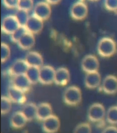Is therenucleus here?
<instances>
[{
  "instance_id": "nucleus-1",
  "label": "nucleus",
  "mask_w": 117,
  "mask_h": 133,
  "mask_svg": "<svg viewBox=\"0 0 117 133\" xmlns=\"http://www.w3.org/2000/svg\"><path fill=\"white\" fill-rule=\"evenodd\" d=\"M116 44L112 38H103L98 42V51L102 57H111L116 53Z\"/></svg>"
},
{
  "instance_id": "nucleus-2",
  "label": "nucleus",
  "mask_w": 117,
  "mask_h": 133,
  "mask_svg": "<svg viewBox=\"0 0 117 133\" xmlns=\"http://www.w3.org/2000/svg\"><path fill=\"white\" fill-rule=\"evenodd\" d=\"M81 91L76 86H71L67 88L63 95L65 103L70 106L78 104L81 101Z\"/></svg>"
},
{
  "instance_id": "nucleus-3",
  "label": "nucleus",
  "mask_w": 117,
  "mask_h": 133,
  "mask_svg": "<svg viewBox=\"0 0 117 133\" xmlns=\"http://www.w3.org/2000/svg\"><path fill=\"white\" fill-rule=\"evenodd\" d=\"M105 115V110L102 105L96 103L92 105L88 111V117L91 121H101Z\"/></svg>"
},
{
  "instance_id": "nucleus-4",
  "label": "nucleus",
  "mask_w": 117,
  "mask_h": 133,
  "mask_svg": "<svg viewBox=\"0 0 117 133\" xmlns=\"http://www.w3.org/2000/svg\"><path fill=\"white\" fill-rule=\"evenodd\" d=\"M20 26L15 16H8L2 21V30L6 34L11 35Z\"/></svg>"
},
{
  "instance_id": "nucleus-5",
  "label": "nucleus",
  "mask_w": 117,
  "mask_h": 133,
  "mask_svg": "<svg viewBox=\"0 0 117 133\" xmlns=\"http://www.w3.org/2000/svg\"><path fill=\"white\" fill-rule=\"evenodd\" d=\"M88 8L82 2H78L74 3L70 9V15L73 19L81 20L85 19L88 14Z\"/></svg>"
},
{
  "instance_id": "nucleus-6",
  "label": "nucleus",
  "mask_w": 117,
  "mask_h": 133,
  "mask_svg": "<svg viewBox=\"0 0 117 133\" xmlns=\"http://www.w3.org/2000/svg\"><path fill=\"white\" fill-rule=\"evenodd\" d=\"M55 70L50 65H44L40 68V82L43 85H50L55 82Z\"/></svg>"
},
{
  "instance_id": "nucleus-7",
  "label": "nucleus",
  "mask_w": 117,
  "mask_h": 133,
  "mask_svg": "<svg viewBox=\"0 0 117 133\" xmlns=\"http://www.w3.org/2000/svg\"><path fill=\"white\" fill-rule=\"evenodd\" d=\"M81 67L83 70L87 73L98 71L99 67L98 59L92 55H86L82 61Z\"/></svg>"
},
{
  "instance_id": "nucleus-8",
  "label": "nucleus",
  "mask_w": 117,
  "mask_h": 133,
  "mask_svg": "<svg viewBox=\"0 0 117 133\" xmlns=\"http://www.w3.org/2000/svg\"><path fill=\"white\" fill-rule=\"evenodd\" d=\"M51 14L50 5L47 2H41L36 4L34 8L33 15L43 21L49 19Z\"/></svg>"
},
{
  "instance_id": "nucleus-9",
  "label": "nucleus",
  "mask_w": 117,
  "mask_h": 133,
  "mask_svg": "<svg viewBox=\"0 0 117 133\" xmlns=\"http://www.w3.org/2000/svg\"><path fill=\"white\" fill-rule=\"evenodd\" d=\"M43 27V21L34 15L29 16L25 25L28 32L33 34H39Z\"/></svg>"
},
{
  "instance_id": "nucleus-10",
  "label": "nucleus",
  "mask_w": 117,
  "mask_h": 133,
  "mask_svg": "<svg viewBox=\"0 0 117 133\" xmlns=\"http://www.w3.org/2000/svg\"><path fill=\"white\" fill-rule=\"evenodd\" d=\"M60 127V120L56 116L53 114L43 121V129L46 133H55L58 131Z\"/></svg>"
},
{
  "instance_id": "nucleus-11",
  "label": "nucleus",
  "mask_w": 117,
  "mask_h": 133,
  "mask_svg": "<svg viewBox=\"0 0 117 133\" xmlns=\"http://www.w3.org/2000/svg\"><path fill=\"white\" fill-rule=\"evenodd\" d=\"M102 89L108 94L117 92V78L113 75H108L105 78L102 83Z\"/></svg>"
},
{
  "instance_id": "nucleus-12",
  "label": "nucleus",
  "mask_w": 117,
  "mask_h": 133,
  "mask_svg": "<svg viewBox=\"0 0 117 133\" xmlns=\"http://www.w3.org/2000/svg\"><path fill=\"white\" fill-rule=\"evenodd\" d=\"M8 95L10 99L14 103L22 104L26 101L24 92L12 85L8 88Z\"/></svg>"
},
{
  "instance_id": "nucleus-13",
  "label": "nucleus",
  "mask_w": 117,
  "mask_h": 133,
  "mask_svg": "<svg viewBox=\"0 0 117 133\" xmlns=\"http://www.w3.org/2000/svg\"><path fill=\"white\" fill-rule=\"evenodd\" d=\"M70 80V74L67 69L61 67L55 70V82L57 85L65 86Z\"/></svg>"
},
{
  "instance_id": "nucleus-14",
  "label": "nucleus",
  "mask_w": 117,
  "mask_h": 133,
  "mask_svg": "<svg viewBox=\"0 0 117 133\" xmlns=\"http://www.w3.org/2000/svg\"><path fill=\"white\" fill-rule=\"evenodd\" d=\"M12 82V86L24 92L29 90L32 84L25 74L14 76Z\"/></svg>"
},
{
  "instance_id": "nucleus-15",
  "label": "nucleus",
  "mask_w": 117,
  "mask_h": 133,
  "mask_svg": "<svg viewBox=\"0 0 117 133\" xmlns=\"http://www.w3.org/2000/svg\"><path fill=\"white\" fill-rule=\"evenodd\" d=\"M25 61L29 66L41 68L43 66V59L39 53L35 51H30L27 54Z\"/></svg>"
},
{
  "instance_id": "nucleus-16",
  "label": "nucleus",
  "mask_w": 117,
  "mask_h": 133,
  "mask_svg": "<svg viewBox=\"0 0 117 133\" xmlns=\"http://www.w3.org/2000/svg\"><path fill=\"white\" fill-rule=\"evenodd\" d=\"M29 67L25 60L18 59L11 67L9 72L10 74L14 76L25 74Z\"/></svg>"
},
{
  "instance_id": "nucleus-17",
  "label": "nucleus",
  "mask_w": 117,
  "mask_h": 133,
  "mask_svg": "<svg viewBox=\"0 0 117 133\" xmlns=\"http://www.w3.org/2000/svg\"><path fill=\"white\" fill-rule=\"evenodd\" d=\"M101 77L98 71L87 73L85 77V85L89 89H94L100 85Z\"/></svg>"
},
{
  "instance_id": "nucleus-18",
  "label": "nucleus",
  "mask_w": 117,
  "mask_h": 133,
  "mask_svg": "<svg viewBox=\"0 0 117 133\" xmlns=\"http://www.w3.org/2000/svg\"><path fill=\"white\" fill-rule=\"evenodd\" d=\"M52 115V109L49 103H43L37 106V118L40 120H44Z\"/></svg>"
},
{
  "instance_id": "nucleus-19",
  "label": "nucleus",
  "mask_w": 117,
  "mask_h": 133,
  "mask_svg": "<svg viewBox=\"0 0 117 133\" xmlns=\"http://www.w3.org/2000/svg\"><path fill=\"white\" fill-rule=\"evenodd\" d=\"M35 39L34 34L27 32L21 38L18 42L19 47L23 50H29L34 46Z\"/></svg>"
},
{
  "instance_id": "nucleus-20",
  "label": "nucleus",
  "mask_w": 117,
  "mask_h": 133,
  "mask_svg": "<svg viewBox=\"0 0 117 133\" xmlns=\"http://www.w3.org/2000/svg\"><path fill=\"white\" fill-rule=\"evenodd\" d=\"M28 120L22 112H15L12 116L11 123L12 126L16 129H19L24 127Z\"/></svg>"
},
{
  "instance_id": "nucleus-21",
  "label": "nucleus",
  "mask_w": 117,
  "mask_h": 133,
  "mask_svg": "<svg viewBox=\"0 0 117 133\" xmlns=\"http://www.w3.org/2000/svg\"><path fill=\"white\" fill-rule=\"evenodd\" d=\"M28 121H31L37 117V106L34 103L25 105L22 111Z\"/></svg>"
},
{
  "instance_id": "nucleus-22",
  "label": "nucleus",
  "mask_w": 117,
  "mask_h": 133,
  "mask_svg": "<svg viewBox=\"0 0 117 133\" xmlns=\"http://www.w3.org/2000/svg\"><path fill=\"white\" fill-rule=\"evenodd\" d=\"M40 68L29 66L25 75L31 84H35L40 82Z\"/></svg>"
},
{
  "instance_id": "nucleus-23",
  "label": "nucleus",
  "mask_w": 117,
  "mask_h": 133,
  "mask_svg": "<svg viewBox=\"0 0 117 133\" xmlns=\"http://www.w3.org/2000/svg\"><path fill=\"white\" fill-rule=\"evenodd\" d=\"M15 17L21 26H25L28 20L29 16H28V11L18 9L15 14Z\"/></svg>"
},
{
  "instance_id": "nucleus-24",
  "label": "nucleus",
  "mask_w": 117,
  "mask_h": 133,
  "mask_svg": "<svg viewBox=\"0 0 117 133\" xmlns=\"http://www.w3.org/2000/svg\"><path fill=\"white\" fill-rule=\"evenodd\" d=\"M107 119L110 124H117V106L111 107L108 109Z\"/></svg>"
},
{
  "instance_id": "nucleus-25",
  "label": "nucleus",
  "mask_w": 117,
  "mask_h": 133,
  "mask_svg": "<svg viewBox=\"0 0 117 133\" xmlns=\"http://www.w3.org/2000/svg\"><path fill=\"white\" fill-rule=\"evenodd\" d=\"M11 100L5 96L1 97V113L5 114L9 112L11 108Z\"/></svg>"
},
{
  "instance_id": "nucleus-26",
  "label": "nucleus",
  "mask_w": 117,
  "mask_h": 133,
  "mask_svg": "<svg viewBox=\"0 0 117 133\" xmlns=\"http://www.w3.org/2000/svg\"><path fill=\"white\" fill-rule=\"evenodd\" d=\"M11 55V50L7 44L2 43L1 44V61L4 63L9 58Z\"/></svg>"
},
{
  "instance_id": "nucleus-27",
  "label": "nucleus",
  "mask_w": 117,
  "mask_h": 133,
  "mask_svg": "<svg viewBox=\"0 0 117 133\" xmlns=\"http://www.w3.org/2000/svg\"><path fill=\"white\" fill-rule=\"evenodd\" d=\"M28 31L25 26H20L13 34L11 35V39L13 42L18 43L21 38Z\"/></svg>"
},
{
  "instance_id": "nucleus-28",
  "label": "nucleus",
  "mask_w": 117,
  "mask_h": 133,
  "mask_svg": "<svg viewBox=\"0 0 117 133\" xmlns=\"http://www.w3.org/2000/svg\"><path fill=\"white\" fill-rule=\"evenodd\" d=\"M33 6L34 2L32 0H19L17 8L28 11L32 9Z\"/></svg>"
},
{
  "instance_id": "nucleus-29",
  "label": "nucleus",
  "mask_w": 117,
  "mask_h": 133,
  "mask_svg": "<svg viewBox=\"0 0 117 133\" xmlns=\"http://www.w3.org/2000/svg\"><path fill=\"white\" fill-rule=\"evenodd\" d=\"M74 133H92V129L89 124L81 123L76 127Z\"/></svg>"
},
{
  "instance_id": "nucleus-30",
  "label": "nucleus",
  "mask_w": 117,
  "mask_h": 133,
  "mask_svg": "<svg viewBox=\"0 0 117 133\" xmlns=\"http://www.w3.org/2000/svg\"><path fill=\"white\" fill-rule=\"evenodd\" d=\"M105 6L107 9L110 11H117V0H106Z\"/></svg>"
},
{
  "instance_id": "nucleus-31",
  "label": "nucleus",
  "mask_w": 117,
  "mask_h": 133,
  "mask_svg": "<svg viewBox=\"0 0 117 133\" xmlns=\"http://www.w3.org/2000/svg\"><path fill=\"white\" fill-rule=\"evenodd\" d=\"M19 0H4L3 3L4 6L9 8H17Z\"/></svg>"
},
{
  "instance_id": "nucleus-32",
  "label": "nucleus",
  "mask_w": 117,
  "mask_h": 133,
  "mask_svg": "<svg viewBox=\"0 0 117 133\" xmlns=\"http://www.w3.org/2000/svg\"><path fill=\"white\" fill-rule=\"evenodd\" d=\"M102 133H117V127L115 126H109L105 128Z\"/></svg>"
},
{
  "instance_id": "nucleus-33",
  "label": "nucleus",
  "mask_w": 117,
  "mask_h": 133,
  "mask_svg": "<svg viewBox=\"0 0 117 133\" xmlns=\"http://www.w3.org/2000/svg\"><path fill=\"white\" fill-rule=\"evenodd\" d=\"M61 2V1H58V0H57V1H55V0H48V1H47V2H47L48 4H49V5H55V4H57L59 2Z\"/></svg>"
}]
</instances>
